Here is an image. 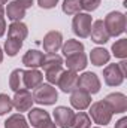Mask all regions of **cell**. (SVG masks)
<instances>
[{
	"label": "cell",
	"instance_id": "34",
	"mask_svg": "<svg viewBox=\"0 0 127 128\" xmlns=\"http://www.w3.org/2000/svg\"><path fill=\"white\" fill-rule=\"evenodd\" d=\"M3 15H5V9H3V6H0V18H5Z\"/></svg>",
	"mask_w": 127,
	"mask_h": 128
},
{
	"label": "cell",
	"instance_id": "25",
	"mask_svg": "<svg viewBox=\"0 0 127 128\" xmlns=\"http://www.w3.org/2000/svg\"><path fill=\"white\" fill-rule=\"evenodd\" d=\"M90 127H91V119L87 113L79 112L78 115L73 116V122H72L70 128H90Z\"/></svg>",
	"mask_w": 127,
	"mask_h": 128
},
{
	"label": "cell",
	"instance_id": "4",
	"mask_svg": "<svg viewBox=\"0 0 127 128\" xmlns=\"http://www.w3.org/2000/svg\"><path fill=\"white\" fill-rule=\"evenodd\" d=\"M90 115H91V118H93V121H94L96 124H99V125H106V124L111 122L114 113H112L109 104L103 100V101H96V103L91 104V107H90Z\"/></svg>",
	"mask_w": 127,
	"mask_h": 128
},
{
	"label": "cell",
	"instance_id": "1",
	"mask_svg": "<svg viewBox=\"0 0 127 128\" xmlns=\"http://www.w3.org/2000/svg\"><path fill=\"white\" fill-rule=\"evenodd\" d=\"M42 67L46 73L45 78L49 82V85H57V80L63 72V58L57 54H46L43 55Z\"/></svg>",
	"mask_w": 127,
	"mask_h": 128
},
{
	"label": "cell",
	"instance_id": "28",
	"mask_svg": "<svg viewBox=\"0 0 127 128\" xmlns=\"http://www.w3.org/2000/svg\"><path fill=\"white\" fill-rule=\"evenodd\" d=\"M81 0H64L63 2V12L67 15H76L81 12Z\"/></svg>",
	"mask_w": 127,
	"mask_h": 128
},
{
	"label": "cell",
	"instance_id": "24",
	"mask_svg": "<svg viewBox=\"0 0 127 128\" xmlns=\"http://www.w3.org/2000/svg\"><path fill=\"white\" fill-rule=\"evenodd\" d=\"M5 128H29V124L21 113H15L6 119Z\"/></svg>",
	"mask_w": 127,
	"mask_h": 128
},
{
	"label": "cell",
	"instance_id": "13",
	"mask_svg": "<svg viewBox=\"0 0 127 128\" xmlns=\"http://www.w3.org/2000/svg\"><path fill=\"white\" fill-rule=\"evenodd\" d=\"M70 104L76 110H84L91 104V94H88L81 88H75L70 96Z\"/></svg>",
	"mask_w": 127,
	"mask_h": 128
},
{
	"label": "cell",
	"instance_id": "10",
	"mask_svg": "<svg viewBox=\"0 0 127 128\" xmlns=\"http://www.w3.org/2000/svg\"><path fill=\"white\" fill-rule=\"evenodd\" d=\"M12 104L18 112H29L33 106V96L27 90H20L12 98Z\"/></svg>",
	"mask_w": 127,
	"mask_h": 128
},
{
	"label": "cell",
	"instance_id": "27",
	"mask_svg": "<svg viewBox=\"0 0 127 128\" xmlns=\"http://www.w3.org/2000/svg\"><path fill=\"white\" fill-rule=\"evenodd\" d=\"M112 52L117 58L124 60L127 57V39H120L112 45Z\"/></svg>",
	"mask_w": 127,
	"mask_h": 128
},
{
	"label": "cell",
	"instance_id": "35",
	"mask_svg": "<svg viewBox=\"0 0 127 128\" xmlns=\"http://www.w3.org/2000/svg\"><path fill=\"white\" fill-rule=\"evenodd\" d=\"M2 60H3V51H2V48H0V63H2Z\"/></svg>",
	"mask_w": 127,
	"mask_h": 128
},
{
	"label": "cell",
	"instance_id": "15",
	"mask_svg": "<svg viewBox=\"0 0 127 128\" xmlns=\"http://www.w3.org/2000/svg\"><path fill=\"white\" fill-rule=\"evenodd\" d=\"M105 101L109 104L112 113H124L127 110V98L121 92H112L105 98Z\"/></svg>",
	"mask_w": 127,
	"mask_h": 128
},
{
	"label": "cell",
	"instance_id": "26",
	"mask_svg": "<svg viewBox=\"0 0 127 128\" xmlns=\"http://www.w3.org/2000/svg\"><path fill=\"white\" fill-rule=\"evenodd\" d=\"M23 46V42L21 40H15V39H9L5 42V52L9 55V57H15L18 54V51L21 49Z\"/></svg>",
	"mask_w": 127,
	"mask_h": 128
},
{
	"label": "cell",
	"instance_id": "32",
	"mask_svg": "<svg viewBox=\"0 0 127 128\" xmlns=\"http://www.w3.org/2000/svg\"><path fill=\"white\" fill-rule=\"evenodd\" d=\"M115 128H127V118H121V119L115 124Z\"/></svg>",
	"mask_w": 127,
	"mask_h": 128
},
{
	"label": "cell",
	"instance_id": "11",
	"mask_svg": "<svg viewBox=\"0 0 127 128\" xmlns=\"http://www.w3.org/2000/svg\"><path fill=\"white\" fill-rule=\"evenodd\" d=\"M124 78L126 76L118 68V64H109L103 70V79H105L106 85H109V86H118V85H121L123 80H124Z\"/></svg>",
	"mask_w": 127,
	"mask_h": 128
},
{
	"label": "cell",
	"instance_id": "30",
	"mask_svg": "<svg viewBox=\"0 0 127 128\" xmlns=\"http://www.w3.org/2000/svg\"><path fill=\"white\" fill-rule=\"evenodd\" d=\"M100 4V0H81V8L91 12V10H96Z\"/></svg>",
	"mask_w": 127,
	"mask_h": 128
},
{
	"label": "cell",
	"instance_id": "8",
	"mask_svg": "<svg viewBox=\"0 0 127 128\" xmlns=\"http://www.w3.org/2000/svg\"><path fill=\"white\" fill-rule=\"evenodd\" d=\"M76 88H81V90L87 91L88 94H96L100 91V80H99L96 73L85 72L84 74L78 76V86Z\"/></svg>",
	"mask_w": 127,
	"mask_h": 128
},
{
	"label": "cell",
	"instance_id": "6",
	"mask_svg": "<svg viewBox=\"0 0 127 128\" xmlns=\"http://www.w3.org/2000/svg\"><path fill=\"white\" fill-rule=\"evenodd\" d=\"M33 4V0H12L6 8L8 18L14 21H21L26 16V10Z\"/></svg>",
	"mask_w": 127,
	"mask_h": 128
},
{
	"label": "cell",
	"instance_id": "9",
	"mask_svg": "<svg viewBox=\"0 0 127 128\" xmlns=\"http://www.w3.org/2000/svg\"><path fill=\"white\" fill-rule=\"evenodd\" d=\"M57 86L66 94L72 92L78 86V73L73 70H63L57 80Z\"/></svg>",
	"mask_w": 127,
	"mask_h": 128
},
{
	"label": "cell",
	"instance_id": "7",
	"mask_svg": "<svg viewBox=\"0 0 127 128\" xmlns=\"http://www.w3.org/2000/svg\"><path fill=\"white\" fill-rule=\"evenodd\" d=\"M29 121L34 128H57V125L51 121L48 112L42 109H30Z\"/></svg>",
	"mask_w": 127,
	"mask_h": 128
},
{
	"label": "cell",
	"instance_id": "18",
	"mask_svg": "<svg viewBox=\"0 0 127 128\" xmlns=\"http://www.w3.org/2000/svg\"><path fill=\"white\" fill-rule=\"evenodd\" d=\"M29 30H27V26L21 21H14L9 28H8V37L9 39H15V40H21L24 42V39L27 37Z\"/></svg>",
	"mask_w": 127,
	"mask_h": 128
},
{
	"label": "cell",
	"instance_id": "12",
	"mask_svg": "<svg viewBox=\"0 0 127 128\" xmlns=\"http://www.w3.org/2000/svg\"><path fill=\"white\" fill-rule=\"evenodd\" d=\"M63 46V36L60 32H49L43 37V49L48 54H55Z\"/></svg>",
	"mask_w": 127,
	"mask_h": 128
},
{
	"label": "cell",
	"instance_id": "5",
	"mask_svg": "<svg viewBox=\"0 0 127 128\" xmlns=\"http://www.w3.org/2000/svg\"><path fill=\"white\" fill-rule=\"evenodd\" d=\"M91 24H93V18L91 15L88 14H76L73 16V21H72V28L73 33L82 39L88 37L90 36V30H91Z\"/></svg>",
	"mask_w": 127,
	"mask_h": 128
},
{
	"label": "cell",
	"instance_id": "20",
	"mask_svg": "<svg viewBox=\"0 0 127 128\" xmlns=\"http://www.w3.org/2000/svg\"><path fill=\"white\" fill-rule=\"evenodd\" d=\"M42 60H43V54L37 49H30L26 52V55L23 57V64L30 67V68H37L42 66Z\"/></svg>",
	"mask_w": 127,
	"mask_h": 128
},
{
	"label": "cell",
	"instance_id": "17",
	"mask_svg": "<svg viewBox=\"0 0 127 128\" xmlns=\"http://www.w3.org/2000/svg\"><path fill=\"white\" fill-rule=\"evenodd\" d=\"M23 80H24V88L29 90V88H36L42 84L43 80V74L37 70V68H30V70H24V76H23Z\"/></svg>",
	"mask_w": 127,
	"mask_h": 128
},
{
	"label": "cell",
	"instance_id": "29",
	"mask_svg": "<svg viewBox=\"0 0 127 128\" xmlns=\"http://www.w3.org/2000/svg\"><path fill=\"white\" fill-rule=\"evenodd\" d=\"M12 107H14L12 98H9L6 94H0V116H3L8 112H11Z\"/></svg>",
	"mask_w": 127,
	"mask_h": 128
},
{
	"label": "cell",
	"instance_id": "14",
	"mask_svg": "<svg viewBox=\"0 0 127 128\" xmlns=\"http://www.w3.org/2000/svg\"><path fill=\"white\" fill-rule=\"evenodd\" d=\"M73 116L75 113L72 112V109H67V107H57L54 110V119H55V125L60 128H70L72 127V122H73Z\"/></svg>",
	"mask_w": 127,
	"mask_h": 128
},
{
	"label": "cell",
	"instance_id": "16",
	"mask_svg": "<svg viewBox=\"0 0 127 128\" xmlns=\"http://www.w3.org/2000/svg\"><path fill=\"white\" fill-rule=\"evenodd\" d=\"M90 34H91V40L97 43V45H103V43H106L108 40H109V34L106 32V28H105V24H103V21L102 20H99V21H94L93 24H91V30H90Z\"/></svg>",
	"mask_w": 127,
	"mask_h": 128
},
{
	"label": "cell",
	"instance_id": "19",
	"mask_svg": "<svg viewBox=\"0 0 127 128\" xmlns=\"http://www.w3.org/2000/svg\"><path fill=\"white\" fill-rule=\"evenodd\" d=\"M66 66L69 70H73V72H79V70H84L87 67V57L84 52H79V54H75V55H70V57H66Z\"/></svg>",
	"mask_w": 127,
	"mask_h": 128
},
{
	"label": "cell",
	"instance_id": "22",
	"mask_svg": "<svg viewBox=\"0 0 127 128\" xmlns=\"http://www.w3.org/2000/svg\"><path fill=\"white\" fill-rule=\"evenodd\" d=\"M111 55L109 52L105 49V48H94L91 49V54H90V60H91V64L94 66H103L109 61Z\"/></svg>",
	"mask_w": 127,
	"mask_h": 128
},
{
	"label": "cell",
	"instance_id": "36",
	"mask_svg": "<svg viewBox=\"0 0 127 128\" xmlns=\"http://www.w3.org/2000/svg\"><path fill=\"white\" fill-rule=\"evenodd\" d=\"M6 2H8V0H0V6H3V4H5Z\"/></svg>",
	"mask_w": 127,
	"mask_h": 128
},
{
	"label": "cell",
	"instance_id": "3",
	"mask_svg": "<svg viewBox=\"0 0 127 128\" xmlns=\"http://www.w3.org/2000/svg\"><path fill=\"white\" fill-rule=\"evenodd\" d=\"M57 98H58L57 90L49 84H40L33 91V101H36L37 104L51 106L57 101Z\"/></svg>",
	"mask_w": 127,
	"mask_h": 128
},
{
	"label": "cell",
	"instance_id": "37",
	"mask_svg": "<svg viewBox=\"0 0 127 128\" xmlns=\"http://www.w3.org/2000/svg\"><path fill=\"white\" fill-rule=\"evenodd\" d=\"M94 128H100V127H94Z\"/></svg>",
	"mask_w": 127,
	"mask_h": 128
},
{
	"label": "cell",
	"instance_id": "21",
	"mask_svg": "<svg viewBox=\"0 0 127 128\" xmlns=\"http://www.w3.org/2000/svg\"><path fill=\"white\" fill-rule=\"evenodd\" d=\"M23 76H24V70H21V68H15L11 73V76H9V86H11V90L14 92L20 91V90H26Z\"/></svg>",
	"mask_w": 127,
	"mask_h": 128
},
{
	"label": "cell",
	"instance_id": "33",
	"mask_svg": "<svg viewBox=\"0 0 127 128\" xmlns=\"http://www.w3.org/2000/svg\"><path fill=\"white\" fill-rule=\"evenodd\" d=\"M6 32V21H5V18H0V37L5 34Z\"/></svg>",
	"mask_w": 127,
	"mask_h": 128
},
{
	"label": "cell",
	"instance_id": "2",
	"mask_svg": "<svg viewBox=\"0 0 127 128\" xmlns=\"http://www.w3.org/2000/svg\"><path fill=\"white\" fill-rule=\"evenodd\" d=\"M105 24V28L109 36H120L121 33H124L126 30V15L118 12V10H114V12H109L103 21Z\"/></svg>",
	"mask_w": 127,
	"mask_h": 128
},
{
	"label": "cell",
	"instance_id": "31",
	"mask_svg": "<svg viewBox=\"0 0 127 128\" xmlns=\"http://www.w3.org/2000/svg\"><path fill=\"white\" fill-rule=\"evenodd\" d=\"M58 3V0H37V4L42 9H51Z\"/></svg>",
	"mask_w": 127,
	"mask_h": 128
},
{
	"label": "cell",
	"instance_id": "23",
	"mask_svg": "<svg viewBox=\"0 0 127 128\" xmlns=\"http://www.w3.org/2000/svg\"><path fill=\"white\" fill-rule=\"evenodd\" d=\"M61 51H63L64 57H70V55H75V54L84 52V45H82L79 40L69 39L63 46H61Z\"/></svg>",
	"mask_w": 127,
	"mask_h": 128
}]
</instances>
